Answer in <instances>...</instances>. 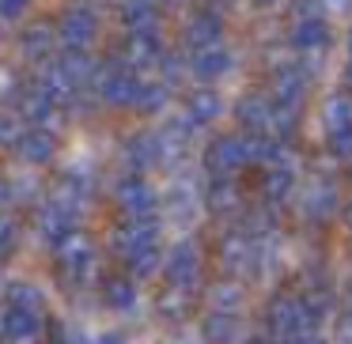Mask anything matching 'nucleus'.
Returning <instances> with one entry per match:
<instances>
[{"label": "nucleus", "mask_w": 352, "mask_h": 344, "mask_svg": "<svg viewBox=\"0 0 352 344\" xmlns=\"http://www.w3.org/2000/svg\"><path fill=\"white\" fill-rule=\"evenodd\" d=\"M61 268H65V280H87L95 273V250L84 235H65L61 238Z\"/></svg>", "instance_id": "1"}, {"label": "nucleus", "mask_w": 352, "mask_h": 344, "mask_svg": "<svg viewBox=\"0 0 352 344\" xmlns=\"http://www.w3.org/2000/svg\"><path fill=\"white\" fill-rule=\"evenodd\" d=\"M148 216V212H144ZM144 216H129V220L122 223V227L114 231V246L122 253H137L144 250V246H155V235H160V227H155V220H144Z\"/></svg>", "instance_id": "2"}, {"label": "nucleus", "mask_w": 352, "mask_h": 344, "mask_svg": "<svg viewBox=\"0 0 352 344\" xmlns=\"http://www.w3.org/2000/svg\"><path fill=\"white\" fill-rule=\"evenodd\" d=\"M269 329H273V336H280V341L307 336V321H303L299 303H292V299H276V303L269 306Z\"/></svg>", "instance_id": "3"}, {"label": "nucleus", "mask_w": 352, "mask_h": 344, "mask_svg": "<svg viewBox=\"0 0 352 344\" xmlns=\"http://www.w3.org/2000/svg\"><path fill=\"white\" fill-rule=\"evenodd\" d=\"M254 253H258V246H254V238L246 235H228L220 246V265L228 268L231 276H243L254 268Z\"/></svg>", "instance_id": "4"}, {"label": "nucleus", "mask_w": 352, "mask_h": 344, "mask_svg": "<svg viewBox=\"0 0 352 344\" xmlns=\"http://www.w3.org/2000/svg\"><path fill=\"white\" fill-rule=\"evenodd\" d=\"M167 276H170V284H178V288L193 284V276H197V250H193V242H178L175 246V253H170V261H167Z\"/></svg>", "instance_id": "5"}, {"label": "nucleus", "mask_w": 352, "mask_h": 344, "mask_svg": "<svg viewBox=\"0 0 352 344\" xmlns=\"http://www.w3.org/2000/svg\"><path fill=\"white\" fill-rule=\"evenodd\" d=\"M4 333H8V341L34 344V341H38V333H42V321H38V314L8 310V314H4Z\"/></svg>", "instance_id": "6"}, {"label": "nucleus", "mask_w": 352, "mask_h": 344, "mask_svg": "<svg viewBox=\"0 0 352 344\" xmlns=\"http://www.w3.org/2000/svg\"><path fill=\"white\" fill-rule=\"evenodd\" d=\"M239 333H243V321L231 318V314H212V318L205 321V336L212 344H231Z\"/></svg>", "instance_id": "7"}, {"label": "nucleus", "mask_w": 352, "mask_h": 344, "mask_svg": "<svg viewBox=\"0 0 352 344\" xmlns=\"http://www.w3.org/2000/svg\"><path fill=\"white\" fill-rule=\"evenodd\" d=\"M8 310L38 314L42 310V291L34 284H8Z\"/></svg>", "instance_id": "8"}, {"label": "nucleus", "mask_w": 352, "mask_h": 344, "mask_svg": "<svg viewBox=\"0 0 352 344\" xmlns=\"http://www.w3.org/2000/svg\"><path fill=\"white\" fill-rule=\"evenodd\" d=\"M107 299H110V306H118V310H129L133 306V284H129V276H118V280H110L107 284Z\"/></svg>", "instance_id": "9"}, {"label": "nucleus", "mask_w": 352, "mask_h": 344, "mask_svg": "<svg viewBox=\"0 0 352 344\" xmlns=\"http://www.w3.org/2000/svg\"><path fill=\"white\" fill-rule=\"evenodd\" d=\"M129 268L137 276H152L155 268H160V246H144V250H137L129 257Z\"/></svg>", "instance_id": "10"}, {"label": "nucleus", "mask_w": 352, "mask_h": 344, "mask_svg": "<svg viewBox=\"0 0 352 344\" xmlns=\"http://www.w3.org/2000/svg\"><path fill=\"white\" fill-rule=\"evenodd\" d=\"M122 205L129 208V216H144L148 205H152V197H148V190H140V182H133L122 190Z\"/></svg>", "instance_id": "11"}, {"label": "nucleus", "mask_w": 352, "mask_h": 344, "mask_svg": "<svg viewBox=\"0 0 352 344\" xmlns=\"http://www.w3.org/2000/svg\"><path fill=\"white\" fill-rule=\"evenodd\" d=\"M19 152H23V159H50V152H54V140L50 137H38V133H34V137H27L23 144H19Z\"/></svg>", "instance_id": "12"}, {"label": "nucleus", "mask_w": 352, "mask_h": 344, "mask_svg": "<svg viewBox=\"0 0 352 344\" xmlns=\"http://www.w3.org/2000/svg\"><path fill=\"white\" fill-rule=\"evenodd\" d=\"M42 231H46V238H57V242H61L65 235H69V216L65 212H57V208H50L46 216H42Z\"/></svg>", "instance_id": "13"}, {"label": "nucleus", "mask_w": 352, "mask_h": 344, "mask_svg": "<svg viewBox=\"0 0 352 344\" xmlns=\"http://www.w3.org/2000/svg\"><path fill=\"white\" fill-rule=\"evenodd\" d=\"M239 159H243V155H239V144H235V140H223V144L216 148V167H220V170L235 167Z\"/></svg>", "instance_id": "14"}, {"label": "nucleus", "mask_w": 352, "mask_h": 344, "mask_svg": "<svg viewBox=\"0 0 352 344\" xmlns=\"http://www.w3.org/2000/svg\"><path fill=\"white\" fill-rule=\"evenodd\" d=\"M329 208H333V193H329V190H322L318 197H307V212H314V216H326Z\"/></svg>", "instance_id": "15"}, {"label": "nucleus", "mask_w": 352, "mask_h": 344, "mask_svg": "<svg viewBox=\"0 0 352 344\" xmlns=\"http://www.w3.org/2000/svg\"><path fill=\"white\" fill-rule=\"evenodd\" d=\"M239 295H243V291H239L235 284H223V288H216V291H212L216 310H220V303H239Z\"/></svg>", "instance_id": "16"}, {"label": "nucleus", "mask_w": 352, "mask_h": 344, "mask_svg": "<svg viewBox=\"0 0 352 344\" xmlns=\"http://www.w3.org/2000/svg\"><path fill=\"white\" fill-rule=\"evenodd\" d=\"M12 242H16V227H12V223L4 220V216H0V257H4V253L12 250Z\"/></svg>", "instance_id": "17"}, {"label": "nucleus", "mask_w": 352, "mask_h": 344, "mask_svg": "<svg viewBox=\"0 0 352 344\" xmlns=\"http://www.w3.org/2000/svg\"><path fill=\"white\" fill-rule=\"evenodd\" d=\"M288 185H292L288 174H273V178H269V193H273V197H284V193H288Z\"/></svg>", "instance_id": "18"}, {"label": "nucleus", "mask_w": 352, "mask_h": 344, "mask_svg": "<svg viewBox=\"0 0 352 344\" xmlns=\"http://www.w3.org/2000/svg\"><path fill=\"white\" fill-rule=\"evenodd\" d=\"M212 205L216 208H231V205H235V193H231V190H216L212 193Z\"/></svg>", "instance_id": "19"}, {"label": "nucleus", "mask_w": 352, "mask_h": 344, "mask_svg": "<svg viewBox=\"0 0 352 344\" xmlns=\"http://www.w3.org/2000/svg\"><path fill=\"white\" fill-rule=\"evenodd\" d=\"M337 152H341V155H352V133H344V137H337Z\"/></svg>", "instance_id": "20"}, {"label": "nucleus", "mask_w": 352, "mask_h": 344, "mask_svg": "<svg viewBox=\"0 0 352 344\" xmlns=\"http://www.w3.org/2000/svg\"><path fill=\"white\" fill-rule=\"evenodd\" d=\"M99 344H122V341H118V336H102Z\"/></svg>", "instance_id": "21"}, {"label": "nucleus", "mask_w": 352, "mask_h": 344, "mask_svg": "<svg viewBox=\"0 0 352 344\" xmlns=\"http://www.w3.org/2000/svg\"><path fill=\"white\" fill-rule=\"evenodd\" d=\"M0 200H8V185L0 182Z\"/></svg>", "instance_id": "22"}, {"label": "nucleus", "mask_w": 352, "mask_h": 344, "mask_svg": "<svg viewBox=\"0 0 352 344\" xmlns=\"http://www.w3.org/2000/svg\"><path fill=\"white\" fill-rule=\"evenodd\" d=\"M250 344H273V341H250Z\"/></svg>", "instance_id": "23"}, {"label": "nucleus", "mask_w": 352, "mask_h": 344, "mask_svg": "<svg viewBox=\"0 0 352 344\" xmlns=\"http://www.w3.org/2000/svg\"><path fill=\"white\" fill-rule=\"evenodd\" d=\"M349 223H352V208H349Z\"/></svg>", "instance_id": "24"}]
</instances>
